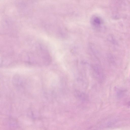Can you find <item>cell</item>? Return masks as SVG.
Segmentation results:
<instances>
[{
  "mask_svg": "<svg viewBox=\"0 0 130 130\" xmlns=\"http://www.w3.org/2000/svg\"><path fill=\"white\" fill-rule=\"evenodd\" d=\"M101 19L98 17H95L93 19V24L95 26H99L101 24Z\"/></svg>",
  "mask_w": 130,
  "mask_h": 130,
  "instance_id": "1",
  "label": "cell"
},
{
  "mask_svg": "<svg viewBox=\"0 0 130 130\" xmlns=\"http://www.w3.org/2000/svg\"><path fill=\"white\" fill-rule=\"evenodd\" d=\"M128 106L130 108V101L128 102Z\"/></svg>",
  "mask_w": 130,
  "mask_h": 130,
  "instance_id": "2",
  "label": "cell"
}]
</instances>
